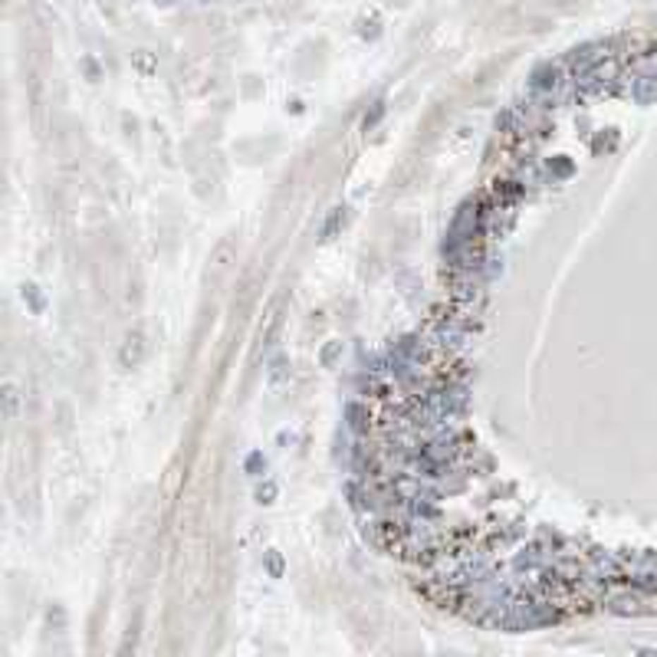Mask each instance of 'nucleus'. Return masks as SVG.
Wrapping results in <instances>:
<instances>
[{"label":"nucleus","mask_w":657,"mask_h":657,"mask_svg":"<svg viewBox=\"0 0 657 657\" xmlns=\"http://www.w3.org/2000/svg\"><path fill=\"white\" fill-rule=\"evenodd\" d=\"M480 234H483V207H480V200H464L460 210L454 214V220H450L444 247H450V243H467V240H476Z\"/></svg>","instance_id":"1"},{"label":"nucleus","mask_w":657,"mask_h":657,"mask_svg":"<svg viewBox=\"0 0 657 657\" xmlns=\"http://www.w3.org/2000/svg\"><path fill=\"white\" fill-rule=\"evenodd\" d=\"M611 49H615V40H595V43H585V47L572 49L569 56L562 59L565 69H569V76H581L585 69H591L595 63H601V59L611 56Z\"/></svg>","instance_id":"2"},{"label":"nucleus","mask_w":657,"mask_h":657,"mask_svg":"<svg viewBox=\"0 0 657 657\" xmlns=\"http://www.w3.org/2000/svg\"><path fill=\"white\" fill-rule=\"evenodd\" d=\"M145 349H148L145 335L142 332H132L122 342V349H119V365H122V368H138V365H142V358H145Z\"/></svg>","instance_id":"3"},{"label":"nucleus","mask_w":657,"mask_h":657,"mask_svg":"<svg viewBox=\"0 0 657 657\" xmlns=\"http://www.w3.org/2000/svg\"><path fill=\"white\" fill-rule=\"evenodd\" d=\"M628 95L634 99L638 105H648L657 99V76H631V86H628Z\"/></svg>","instance_id":"4"},{"label":"nucleus","mask_w":657,"mask_h":657,"mask_svg":"<svg viewBox=\"0 0 657 657\" xmlns=\"http://www.w3.org/2000/svg\"><path fill=\"white\" fill-rule=\"evenodd\" d=\"M345 220H349V207H345V204L329 210V217H325V224H323V240H332L335 234L345 227Z\"/></svg>","instance_id":"5"},{"label":"nucleus","mask_w":657,"mask_h":657,"mask_svg":"<svg viewBox=\"0 0 657 657\" xmlns=\"http://www.w3.org/2000/svg\"><path fill=\"white\" fill-rule=\"evenodd\" d=\"M345 418H349V430H352V434H365V430H368V408L358 404V401H352V404L345 408Z\"/></svg>","instance_id":"6"},{"label":"nucleus","mask_w":657,"mask_h":657,"mask_svg":"<svg viewBox=\"0 0 657 657\" xmlns=\"http://www.w3.org/2000/svg\"><path fill=\"white\" fill-rule=\"evenodd\" d=\"M267 378L270 385H283V381H289V358L286 355H273L267 362Z\"/></svg>","instance_id":"7"},{"label":"nucleus","mask_w":657,"mask_h":657,"mask_svg":"<svg viewBox=\"0 0 657 657\" xmlns=\"http://www.w3.org/2000/svg\"><path fill=\"white\" fill-rule=\"evenodd\" d=\"M17 414H20V391L13 381H4V418L17 421Z\"/></svg>","instance_id":"8"},{"label":"nucleus","mask_w":657,"mask_h":657,"mask_svg":"<svg viewBox=\"0 0 657 657\" xmlns=\"http://www.w3.org/2000/svg\"><path fill=\"white\" fill-rule=\"evenodd\" d=\"M572 171H575V164H572L569 158H553V162H549V168H546V174H549L553 181H559V178H569Z\"/></svg>","instance_id":"9"},{"label":"nucleus","mask_w":657,"mask_h":657,"mask_svg":"<svg viewBox=\"0 0 657 657\" xmlns=\"http://www.w3.org/2000/svg\"><path fill=\"white\" fill-rule=\"evenodd\" d=\"M385 112H388V105H385V99H378V102L372 105V112H365V119H362V128H365V132H372L375 125L385 119Z\"/></svg>","instance_id":"10"},{"label":"nucleus","mask_w":657,"mask_h":657,"mask_svg":"<svg viewBox=\"0 0 657 657\" xmlns=\"http://www.w3.org/2000/svg\"><path fill=\"white\" fill-rule=\"evenodd\" d=\"M277 496H279V486L273 483V480H263V483L257 486V503H260V506L277 503Z\"/></svg>","instance_id":"11"},{"label":"nucleus","mask_w":657,"mask_h":657,"mask_svg":"<svg viewBox=\"0 0 657 657\" xmlns=\"http://www.w3.org/2000/svg\"><path fill=\"white\" fill-rule=\"evenodd\" d=\"M243 470H247L250 476H263V470H267V457H263L260 450H253V454L243 460Z\"/></svg>","instance_id":"12"},{"label":"nucleus","mask_w":657,"mask_h":657,"mask_svg":"<svg viewBox=\"0 0 657 657\" xmlns=\"http://www.w3.org/2000/svg\"><path fill=\"white\" fill-rule=\"evenodd\" d=\"M283 555L277 553V549H270L267 553V572H270V579H283Z\"/></svg>","instance_id":"13"},{"label":"nucleus","mask_w":657,"mask_h":657,"mask_svg":"<svg viewBox=\"0 0 657 657\" xmlns=\"http://www.w3.org/2000/svg\"><path fill=\"white\" fill-rule=\"evenodd\" d=\"M339 355H342V342H329L323 349V355H319V362H323L325 368H332V365L339 362Z\"/></svg>","instance_id":"14"},{"label":"nucleus","mask_w":657,"mask_h":657,"mask_svg":"<svg viewBox=\"0 0 657 657\" xmlns=\"http://www.w3.org/2000/svg\"><path fill=\"white\" fill-rule=\"evenodd\" d=\"M23 299L30 303V309H33V313H43V296H40V289L33 283L23 286Z\"/></svg>","instance_id":"15"},{"label":"nucleus","mask_w":657,"mask_h":657,"mask_svg":"<svg viewBox=\"0 0 657 657\" xmlns=\"http://www.w3.org/2000/svg\"><path fill=\"white\" fill-rule=\"evenodd\" d=\"M135 66L142 69V73H152V69H155V59H152V56H148V53H145V49H142V53H135Z\"/></svg>","instance_id":"16"},{"label":"nucleus","mask_w":657,"mask_h":657,"mask_svg":"<svg viewBox=\"0 0 657 657\" xmlns=\"http://www.w3.org/2000/svg\"><path fill=\"white\" fill-rule=\"evenodd\" d=\"M277 332H279V315H277V319H273V325H270V329H267V335H263V349H270V345H273V339H277Z\"/></svg>","instance_id":"17"},{"label":"nucleus","mask_w":657,"mask_h":657,"mask_svg":"<svg viewBox=\"0 0 657 657\" xmlns=\"http://www.w3.org/2000/svg\"><path fill=\"white\" fill-rule=\"evenodd\" d=\"M155 4H162V7H171L174 0H155Z\"/></svg>","instance_id":"18"},{"label":"nucleus","mask_w":657,"mask_h":657,"mask_svg":"<svg viewBox=\"0 0 657 657\" xmlns=\"http://www.w3.org/2000/svg\"><path fill=\"white\" fill-rule=\"evenodd\" d=\"M200 4H210V0H200Z\"/></svg>","instance_id":"19"}]
</instances>
